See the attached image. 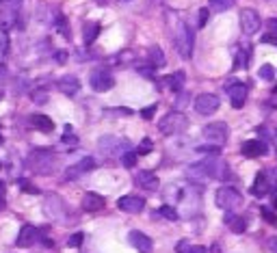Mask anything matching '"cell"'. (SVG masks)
<instances>
[{
	"mask_svg": "<svg viewBox=\"0 0 277 253\" xmlns=\"http://www.w3.org/2000/svg\"><path fill=\"white\" fill-rule=\"evenodd\" d=\"M193 31L188 28V24L184 20L176 22V28H173V43H176V50L182 59H191L193 56Z\"/></svg>",
	"mask_w": 277,
	"mask_h": 253,
	"instance_id": "cell-1",
	"label": "cell"
},
{
	"mask_svg": "<svg viewBox=\"0 0 277 253\" xmlns=\"http://www.w3.org/2000/svg\"><path fill=\"white\" fill-rule=\"evenodd\" d=\"M56 156L50 149H35L31 156H28V167L39 176H50V173L56 171Z\"/></svg>",
	"mask_w": 277,
	"mask_h": 253,
	"instance_id": "cell-2",
	"label": "cell"
},
{
	"mask_svg": "<svg viewBox=\"0 0 277 253\" xmlns=\"http://www.w3.org/2000/svg\"><path fill=\"white\" fill-rule=\"evenodd\" d=\"M186 128H188V119H186V115L180 113V111H169L163 119L158 121V130L165 136L180 134V132H184Z\"/></svg>",
	"mask_w": 277,
	"mask_h": 253,
	"instance_id": "cell-3",
	"label": "cell"
},
{
	"mask_svg": "<svg viewBox=\"0 0 277 253\" xmlns=\"http://www.w3.org/2000/svg\"><path fill=\"white\" fill-rule=\"evenodd\" d=\"M98 149L102 156L113 158V156H123L130 149V143L126 139H117V136H102L98 141Z\"/></svg>",
	"mask_w": 277,
	"mask_h": 253,
	"instance_id": "cell-4",
	"label": "cell"
},
{
	"mask_svg": "<svg viewBox=\"0 0 277 253\" xmlns=\"http://www.w3.org/2000/svg\"><path fill=\"white\" fill-rule=\"evenodd\" d=\"M215 201L221 210H234V208L243 204V197H240V193L234 186H221L215 195Z\"/></svg>",
	"mask_w": 277,
	"mask_h": 253,
	"instance_id": "cell-5",
	"label": "cell"
},
{
	"mask_svg": "<svg viewBox=\"0 0 277 253\" xmlns=\"http://www.w3.org/2000/svg\"><path fill=\"white\" fill-rule=\"evenodd\" d=\"M230 136V128L228 124H223V121H213V124H208L203 128V139L208 143H213V145H219L221 147L225 141H228Z\"/></svg>",
	"mask_w": 277,
	"mask_h": 253,
	"instance_id": "cell-6",
	"label": "cell"
},
{
	"mask_svg": "<svg viewBox=\"0 0 277 253\" xmlns=\"http://www.w3.org/2000/svg\"><path fill=\"white\" fill-rule=\"evenodd\" d=\"M89 82H91V89H93V91L104 93V91H108V89H113L115 78H113V74H111V71H108L106 67H98V69L91 74Z\"/></svg>",
	"mask_w": 277,
	"mask_h": 253,
	"instance_id": "cell-7",
	"label": "cell"
},
{
	"mask_svg": "<svg viewBox=\"0 0 277 253\" xmlns=\"http://www.w3.org/2000/svg\"><path fill=\"white\" fill-rule=\"evenodd\" d=\"M18 16H20V0L0 3V26L11 28L18 22Z\"/></svg>",
	"mask_w": 277,
	"mask_h": 253,
	"instance_id": "cell-8",
	"label": "cell"
},
{
	"mask_svg": "<svg viewBox=\"0 0 277 253\" xmlns=\"http://www.w3.org/2000/svg\"><path fill=\"white\" fill-rule=\"evenodd\" d=\"M262 26V20L256 9H243L240 11V28L245 35H256Z\"/></svg>",
	"mask_w": 277,
	"mask_h": 253,
	"instance_id": "cell-9",
	"label": "cell"
},
{
	"mask_svg": "<svg viewBox=\"0 0 277 253\" xmlns=\"http://www.w3.org/2000/svg\"><path fill=\"white\" fill-rule=\"evenodd\" d=\"M219 98L215 93H201V96L195 98V111L199 115H213L217 108H219Z\"/></svg>",
	"mask_w": 277,
	"mask_h": 253,
	"instance_id": "cell-10",
	"label": "cell"
},
{
	"mask_svg": "<svg viewBox=\"0 0 277 253\" xmlns=\"http://www.w3.org/2000/svg\"><path fill=\"white\" fill-rule=\"evenodd\" d=\"M228 93H230V102L234 108H243L245 102H247V93H249V89H247V85L243 82H230L228 87Z\"/></svg>",
	"mask_w": 277,
	"mask_h": 253,
	"instance_id": "cell-11",
	"label": "cell"
},
{
	"mask_svg": "<svg viewBox=\"0 0 277 253\" xmlns=\"http://www.w3.org/2000/svg\"><path fill=\"white\" fill-rule=\"evenodd\" d=\"M240 151H243V156H247V158H260V156L268 154V145L264 141L253 139V141H245L243 147H240Z\"/></svg>",
	"mask_w": 277,
	"mask_h": 253,
	"instance_id": "cell-12",
	"label": "cell"
},
{
	"mask_svg": "<svg viewBox=\"0 0 277 253\" xmlns=\"http://www.w3.org/2000/svg\"><path fill=\"white\" fill-rule=\"evenodd\" d=\"M117 208H119V210H123V212L136 214V212H141L143 208H145V199L134 197V195H126V197H119Z\"/></svg>",
	"mask_w": 277,
	"mask_h": 253,
	"instance_id": "cell-13",
	"label": "cell"
},
{
	"mask_svg": "<svg viewBox=\"0 0 277 253\" xmlns=\"http://www.w3.org/2000/svg\"><path fill=\"white\" fill-rule=\"evenodd\" d=\"M130 242L134 249H138V253H152V247H154L152 238L145 236L143 232H130Z\"/></svg>",
	"mask_w": 277,
	"mask_h": 253,
	"instance_id": "cell-14",
	"label": "cell"
},
{
	"mask_svg": "<svg viewBox=\"0 0 277 253\" xmlns=\"http://www.w3.org/2000/svg\"><path fill=\"white\" fill-rule=\"evenodd\" d=\"M37 227H33V225H22L20 229V234L16 238V244L18 247H31V244L37 240Z\"/></svg>",
	"mask_w": 277,
	"mask_h": 253,
	"instance_id": "cell-15",
	"label": "cell"
},
{
	"mask_svg": "<svg viewBox=\"0 0 277 253\" xmlns=\"http://www.w3.org/2000/svg\"><path fill=\"white\" fill-rule=\"evenodd\" d=\"M134 182L138 186H143L145 191H156L158 189V178H156V173H152V171H138L134 176Z\"/></svg>",
	"mask_w": 277,
	"mask_h": 253,
	"instance_id": "cell-16",
	"label": "cell"
},
{
	"mask_svg": "<svg viewBox=\"0 0 277 253\" xmlns=\"http://www.w3.org/2000/svg\"><path fill=\"white\" fill-rule=\"evenodd\" d=\"M268 191H271L268 176H266V171H260L256 176V182H253V186H251V195H256V197H264Z\"/></svg>",
	"mask_w": 277,
	"mask_h": 253,
	"instance_id": "cell-17",
	"label": "cell"
},
{
	"mask_svg": "<svg viewBox=\"0 0 277 253\" xmlns=\"http://www.w3.org/2000/svg\"><path fill=\"white\" fill-rule=\"evenodd\" d=\"M83 208L87 212H98L104 208V197L98 193H87L85 197H83Z\"/></svg>",
	"mask_w": 277,
	"mask_h": 253,
	"instance_id": "cell-18",
	"label": "cell"
},
{
	"mask_svg": "<svg viewBox=\"0 0 277 253\" xmlns=\"http://www.w3.org/2000/svg\"><path fill=\"white\" fill-rule=\"evenodd\" d=\"M46 214L48 216H52V219H59V216L63 214V210H65V206H63V201L56 197V195H48L46 197Z\"/></svg>",
	"mask_w": 277,
	"mask_h": 253,
	"instance_id": "cell-19",
	"label": "cell"
},
{
	"mask_svg": "<svg viewBox=\"0 0 277 253\" xmlns=\"http://www.w3.org/2000/svg\"><path fill=\"white\" fill-rule=\"evenodd\" d=\"M56 87H59V91L63 93V96H76L78 89H80V82H78L76 76H65L56 82Z\"/></svg>",
	"mask_w": 277,
	"mask_h": 253,
	"instance_id": "cell-20",
	"label": "cell"
},
{
	"mask_svg": "<svg viewBox=\"0 0 277 253\" xmlns=\"http://www.w3.org/2000/svg\"><path fill=\"white\" fill-rule=\"evenodd\" d=\"M31 121H33V126L37 128L39 132H52V130H54V121L50 119V117H46V115L35 113L33 117H31Z\"/></svg>",
	"mask_w": 277,
	"mask_h": 253,
	"instance_id": "cell-21",
	"label": "cell"
},
{
	"mask_svg": "<svg viewBox=\"0 0 277 253\" xmlns=\"http://www.w3.org/2000/svg\"><path fill=\"white\" fill-rule=\"evenodd\" d=\"M225 223H228V227L236 234H243L247 229V221L243 219V216H236V214H228L225 216Z\"/></svg>",
	"mask_w": 277,
	"mask_h": 253,
	"instance_id": "cell-22",
	"label": "cell"
},
{
	"mask_svg": "<svg viewBox=\"0 0 277 253\" xmlns=\"http://www.w3.org/2000/svg\"><path fill=\"white\" fill-rule=\"evenodd\" d=\"M184 78H186V74L184 71H176V74H171V76H167L165 80H167V87L173 91V93H178L182 87H184Z\"/></svg>",
	"mask_w": 277,
	"mask_h": 253,
	"instance_id": "cell-23",
	"label": "cell"
},
{
	"mask_svg": "<svg viewBox=\"0 0 277 253\" xmlns=\"http://www.w3.org/2000/svg\"><path fill=\"white\" fill-rule=\"evenodd\" d=\"M150 65H152V67H165V65H167V59H165L163 50H160L158 46L150 48Z\"/></svg>",
	"mask_w": 277,
	"mask_h": 253,
	"instance_id": "cell-24",
	"label": "cell"
},
{
	"mask_svg": "<svg viewBox=\"0 0 277 253\" xmlns=\"http://www.w3.org/2000/svg\"><path fill=\"white\" fill-rule=\"evenodd\" d=\"M98 35H100V24H98V22H89V24H85V43H87V46L96 41Z\"/></svg>",
	"mask_w": 277,
	"mask_h": 253,
	"instance_id": "cell-25",
	"label": "cell"
},
{
	"mask_svg": "<svg viewBox=\"0 0 277 253\" xmlns=\"http://www.w3.org/2000/svg\"><path fill=\"white\" fill-rule=\"evenodd\" d=\"M234 7V0H210V9L217 11V13H223Z\"/></svg>",
	"mask_w": 277,
	"mask_h": 253,
	"instance_id": "cell-26",
	"label": "cell"
},
{
	"mask_svg": "<svg viewBox=\"0 0 277 253\" xmlns=\"http://www.w3.org/2000/svg\"><path fill=\"white\" fill-rule=\"evenodd\" d=\"M158 214L165 216L167 221H178V219H180L178 210H176V208H171V206H160V208H158Z\"/></svg>",
	"mask_w": 277,
	"mask_h": 253,
	"instance_id": "cell-27",
	"label": "cell"
},
{
	"mask_svg": "<svg viewBox=\"0 0 277 253\" xmlns=\"http://www.w3.org/2000/svg\"><path fill=\"white\" fill-rule=\"evenodd\" d=\"M178 251L180 253H206V247H201V244H195V247H191L186 240L178 244Z\"/></svg>",
	"mask_w": 277,
	"mask_h": 253,
	"instance_id": "cell-28",
	"label": "cell"
},
{
	"mask_svg": "<svg viewBox=\"0 0 277 253\" xmlns=\"http://www.w3.org/2000/svg\"><path fill=\"white\" fill-rule=\"evenodd\" d=\"M121 164H123V167H126V169H132V167H134V164H136V151H132V149H128V151H126V154H123V156H121Z\"/></svg>",
	"mask_w": 277,
	"mask_h": 253,
	"instance_id": "cell-29",
	"label": "cell"
},
{
	"mask_svg": "<svg viewBox=\"0 0 277 253\" xmlns=\"http://www.w3.org/2000/svg\"><path fill=\"white\" fill-rule=\"evenodd\" d=\"M56 24H59V33L63 35L65 39H70L72 37V31H70V26H67V20H65L63 16L56 18Z\"/></svg>",
	"mask_w": 277,
	"mask_h": 253,
	"instance_id": "cell-30",
	"label": "cell"
},
{
	"mask_svg": "<svg viewBox=\"0 0 277 253\" xmlns=\"http://www.w3.org/2000/svg\"><path fill=\"white\" fill-rule=\"evenodd\" d=\"M247 59H249V52H243V50H238V52H236L234 69H243V67H247Z\"/></svg>",
	"mask_w": 277,
	"mask_h": 253,
	"instance_id": "cell-31",
	"label": "cell"
},
{
	"mask_svg": "<svg viewBox=\"0 0 277 253\" xmlns=\"http://www.w3.org/2000/svg\"><path fill=\"white\" fill-rule=\"evenodd\" d=\"M258 76L264 78V80H273V78H275V69L271 67V65H262L260 71H258Z\"/></svg>",
	"mask_w": 277,
	"mask_h": 253,
	"instance_id": "cell-32",
	"label": "cell"
},
{
	"mask_svg": "<svg viewBox=\"0 0 277 253\" xmlns=\"http://www.w3.org/2000/svg\"><path fill=\"white\" fill-rule=\"evenodd\" d=\"M76 167L83 171V173H85V171H93V169H96V160H93V158H83V160H80Z\"/></svg>",
	"mask_w": 277,
	"mask_h": 253,
	"instance_id": "cell-33",
	"label": "cell"
},
{
	"mask_svg": "<svg viewBox=\"0 0 277 253\" xmlns=\"http://www.w3.org/2000/svg\"><path fill=\"white\" fill-rule=\"evenodd\" d=\"M152 147H154V145H152V141H150V139H143V141H141V145H138V149H136V156H145V154H150Z\"/></svg>",
	"mask_w": 277,
	"mask_h": 253,
	"instance_id": "cell-34",
	"label": "cell"
},
{
	"mask_svg": "<svg viewBox=\"0 0 277 253\" xmlns=\"http://www.w3.org/2000/svg\"><path fill=\"white\" fill-rule=\"evenodd\" d=\"M83 238H85L83 232H76L72 238H67V247H80V244H83Z\"/></svg>",
	"mask_w": 277,
	"mask_h": 253,
	"instance_id": "cell-35",
	"label": "cell"
},
{
	"mask_svg": "<svg viewBox=\"0 0 277 253\" xmlns=\"http://www.w3.org/2000/svg\"><path fill=\"white\" fill-rule=\"evenodd\" d=\"M260 212H262V216H264V221H266V223H271V225H275V223H277V216H275V214H273L271 210H268V208H266V206H264V208H262V210H260Z\"/></svg>",
	"mask_w": 277,
	"mask_h": 253,
	"instance_id": "cell-36",
	"label": "cell"
},
{
	"mask_svg": "<svg viewBox=\"0 0 277 253\" xmlns=\"http://www.w3.org/2000/svg\"><path fill=\"white\" fill-rule=\"evenodd\" d=\"M197 151H201V154H213V156H219V145H201L197 147Z\"/></svg>",
	"mask_w": 277,
	"mask_h": 253,
	"instance_id": "cell-37",
	"label": "cell"
},
{
	"mask_svg": "<svg viewBox=\"0 0 277 253\" xmlns=\"http://www.w3.org/2000/svg\"><path fill=\"white\" fill-rule=\"evenodd\" d=\"M121 115V117H130V115H132V111H130V108H108L106 111V115Z\"/></svg>",
	"mask_w": 277,
	"mask_h": 253,
	"instance_id": "cell-38",
	"label": "cell"
},
{
	"mask_svg": "<svg viewBox=\"0 0 277 253\" xmlns=\"http://www.w3.org/2000/svg\"><path fill=\"white\" fill-rule=\"evenodd\" d=\"M262 43H268V46H277V33H266V35H262Z\"/></svg>",
	"mask_w": 277,
	"mask_h": 253,
	"instance_id": "cell-39",
	"label": "cell"
},
{
	"mask_svg": "<svg viewBox=\"0 0 277 253\" xmlns=\"http://www.w3.org/2000/svg\"><path fill=\"white\" fill-rule=\"evenodd\" d=\"M154 113H156V104L145 106L143 111H141V117H143V119H152V117H154Z\"/></svg>",
	"mask_w": 277,
	"mask_h": 253,
	"instance_id": "cell-40",
	"label": "cell"
},
{
	"mask_svg": "<svg viewBox=\"0 0 277 253\" xmlns=\"http://www.w3.org/2000/svg\"><path fill=\"white\" fill-rule=\"evenodd\" d=\"M7 46H9V41H7V35L0 31V56H3L7 52Z\"/></svg>",
	"mask_w": 277,
	"mask_h": 253,
	"instance_id": "cell-41",
	"label": "cell"
},
{
	"mask_svg": "<svg viewBox=\"0 0 277 253\" xmlns=\"http://www.w3.org/2000/svg\"><path fill=\"white\" fill-rule=\"evenodd\" d=\"M199 28L206 26V22H208V9H199Z\"/></svg>",
	"mask_w": 277,
	"mask_h": 253,
	"instance_id": "cell-42",
	"label": "cell"
},
{
	"mask_svg": "<svg viewBox=\"0 0 277 253\" xmlns=\"http://www.w3.org/2000/svg\"><path fill=\"white\" fill-rule=\"evenodd\" d=\"M33 100L37 104H43V102H46V91H35L33 93Z\"/></svg>",
	"mask_w": 277,
	"mask_h": 253,
	"instance_id": "cell-43",
	"label": "cell"
},
{
	"mask_svg": "<svg viewBox=\"0 0 277 253\" xmlns=\"http://www.w3.org/2000/svg\"><path fill=\"white\" fill-rule=\"evenodd\" d=\"M154 69L156 67H152V65H148V67H138V71H141L143 76H148V78H154Z\"/></svg>",
	"mask_w": 277,
	"mask_h": 253,
	"instance_id": "cell-44",
	"label": "cell"
},
{
	"mask_svg": "<svg viewBox=\"0 0 277 253\" xmlns=\"http://www.w3.org/2000/svg\"><path fill=\"white\" fill-rule=\"evenodd\" d=\"M20 184H22V189H24L26 193H39L37 189H35V186H31V184H28V182H26V180H22V182H20Z\"/></svg>",
	"mask_w": 277,
	"mask_h": 253,
	"instance_id": "cell-45",
	"label": "cell"
},
{
	"mask_svg": "<svg viewBox=\"0 0 277 253\" xmlns=\"http://www.w3.org/2000/svg\"><path fill=\"white\" fill-rule=\"evenodd\" d=\"M5 193H7V189H5V184L0 182V210L5 208Z\"/></svg>",
	"mask_w": 277,
	"mask_h": 253,
	"instance_id": "cell-46",
	"label": "cell"
},
{
	"mask_svg": "<svg viewBox=\"0 0 277 253\" xmlns=\"http://www.w3.org/2000/svg\"><path fill=\"white\" fill-rule=\"evenodd\" d=\"M7 76H9V71H7V67H5L3 63H0V82L7 80Z\"/></svg>",
	"mask_w": 277,
	"mask_h": 253,
	"instance_id": "cell-47",
	"label": "cell"
},
{
	"mask_svg": "<svg viewBox=\"0 0 277 253\" xmlns=\"http://www.w3.org/2000/svg\"><path fill=\"white\" fill-rule=\"evenodd\" d=\"M268 249H271L273 253H277V236H273L271 240H268Z\"/></svg>",
	"mask_w": 277,
	"mask_h": 253,
	"instance_id": "cell-48",
	"label": "cell"
},
{
	"mask_svg": "<svg viewBox=\"0 0 277 253\" xmlns=\"http://www.w3.org/2000/svg\"><path fill=\"white\" fill-rule=\"evenodd\" d=\"M268 33H277V20H268Z\"/></svg>",
	"mask_w": 277,
	"mask_h": 253,
	"instance_id": "cell-49",
	"label": "cell"
},
{
	"mask_svg": "<svg viewBox=\"0 0 277 253\" xmlns=\"http://www.w3.org/2000/svg\"><path fill=\"white\" fill-rule=\"evenodd\" d=\"M65 59H67V54H65V52H59V54H56V61H59V63H65Z\"/></svg>",
	"mask_w": 277,
	"mask_h": 253,
	"instance_id": "cell-50",
	"label": "cell"
},
{
	"mask_svg": "<svg viewBox=\"0 0 277 253\" xmlns=\"http://www.w3.org/2000/svg\"><path fill=\"white\" fill-rule=\"evenodd\" d=\"M96 3H98V5H106V3H108V0H96Z\"/></svg>",
	"mask_w": 277,
	"mask_h": 253,
	"instance_id": "cell-51",
	"label": "cell"
},
{
	"mask_svg": "<svg viewBox=\"0 0 277 253\" xmlns=\"http://www.w3.org/2000/svg\"><path fill=\"white\" fill-rule=\"evenodd\" d=\"M273 204L277 206V191H275V197H273Z\"/></svg>",
	"mask_w": 277,
	"mask_h": 253,
	"instance_id": "cell-52",
	"label": "cell"
},
{
	"mask_svg": "<svg viewBox=\"0 0 277 253\" xmlns=\"http://www.w3.org/2000/svg\"><path fill=\"white\" fill-rule=\"evenodd\" d=\"M5 98V93H3V89H0V100H3Z\"/></svg>",
	"mask_w": 277,
	"mask_h": 253,
	"instance_id": "cell-53",
	"label": "cell"
},
{
	"mask_svg": "<svg viewBox=\"0 0 277 253\" xmlns=\"http://www.w3.org/2000/svg\"><path fill=\"white\" fill-rule=\"evenodd\" d=\"M0 145H3V134H0Z\"/></svg>",
	"mask_w": 277,
	"mask_h": 253,
	"instance_id": "cell-54",
	"label": "cell"
},
{
	"mask_svg": "<svg viewBox=\"0 0 277 253\" xmlns=\"http://www.w3.org/2000/svg\"><path fill=\"white\" fill-rule=\"evenodd\" d=\"M0 3H9V0H0Z\"/></svg>",
	"mask_w": 277,
	"mask_h": 253,
	"instance_id": "cell-55",
	"label": "cell"
},
{
	"mask_svg": "<svg viewBox=\"0 0 277 253\" xmlns=\"http://www.w3.org/2000/svg\"><path fill=\"white\" fill-rule=\"evenodd\" d=\"M275 93H277V87H275Z\"/></svg>",
	"mask_w": 277,
	"mask_h": 253,
	"instance_id": "cell-56",
	"label": "cell"
},
{
	"mask_svg": "<svg viewBox=\"0 0 277 253\" xmlns=\"http://www.w3.org/2000/svg\"><path fill=\"white\" fill-rule=\"evenodd\" d=\"M0 167H3V164H0Z\"/></svg>",
	"mask_w": 277,
	"mask_h": 253,
	"instance_id": "cell-57",
	"label": "cell"
}]
</instances>
